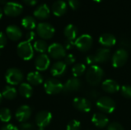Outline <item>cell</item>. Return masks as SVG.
Returning <instances> with one entry per match:
<instances>
[{"instance_id":"10","label":"cell","mask_w":131,"mask_h":130,"mask_svg":"<svg viewBox=\"0 0 131 130\" xmlns=\"http://www.w3.org/2000/svg\"><path fill=\"white\" fill-rule=\"evenodd\" d=\"M48 51L49 55L54 59H61L66 56V49L64 45L59 43H53L48 46Z\"/></svg>"},{"instance_id":"13","label":"cell","mask_w":131,"mask_h":130,"mask_svg":"<svg viewBox=\"0 0 131 130\" xmlns=\"http://www.w3.org/2000/svg\"><path fill=\"white\" fill-rule=\"evenodd\" d=\"M82 87V83L80 79L77 77H73L67 80V82L63 85V91L66 93L78 91Z\"/></svg>"},{"instance_id":"11","label":"cell","mask_w":131,"mask_h":130,"mask_svg":"<svg viewBox=\"0 0 131 130\" xmlns=\"http://www.w3.org/2000/svg\"><path fill=\"white\" fill-rule=\"evenodd\" d=\"M52 120V115L50 112L42 110L38 112L35 116V123L39 128H45L48 126Z\"/></svg>"},{"instance_id":"19","label":"cell","mask_w":131,"mask_h":130,"mask_svg":"<svg viewBox=\"0 0 131 130\" xmlns=\"http://www.w3.org/2000/svg\"><path fill=\"white\" fill-rule=\"evenodd\" d=\"M102 89L106 93H115L119 91L120 85L116 80L112 79H107L102 83Z\"/></svg>"},{"instance_id":"23","label":"cell","mask_w":131,"mask_h":130,"mask_svg":"<svg viewBox=\"0 0 131 130\" xmlns=\"http://www.w3.org/2000/svg\"><path fill=\"white\" fill-rule=\"evenodd\" d=\"M67 70V65L63 61H58L55 62L51 68V73L54 77H61L64 75Z\"/></svg>"},{"instance_id":"12","label":"cell","mask_w":131,"mask_h":130,"mask_svg":"<svg viewBox=\"0 0 131 130\" xmlns=\"http://www.w3.org/2000/svg\"><path fill=\"white\" fill-rule=\"evenodd\" d=\"M74 107L78 111L88 113L92 109V104L91 101L84 97H76L73 100Z\"/></svg>"},{"instance_id":"46","label":"cell","mask_w":131,"mask_h":130,"mask_svg":"<svg viewBox=\"0 0 131 130\" xmlns=\"http://www.w3.org/2000/svg\"><path fill=\"white\" fill-rule=\"evenodd\" d=\"M0 3H2V4H6L7 2H6V0H0Z\"/></svg>"},{"instance_id":"42","label":"cell","mask_w":131,"mask_h":130,"mask_svg":"<svg viewBox=\"0 0 131 130\" xmlns=\"http://www.w3.org/2000/svg\"><path fill=\"white\" fill-rule=\"evenodd\" d=\"M1 130H19V129H18V127H16L15 126H14V125H12V124L8 123V124H5V125H4V126L2 127Z\"/></svg>"},{"instance_id":"31","label":"cell","mask_w":131,"mask_h":130,"mask_svg":"<svg viewBox=\"0 0 131 130\" xmlns=\"http://www.w3.org/2000/svg\"><path fill=\"white\" fill-rule=\"evenodd\" d=\"M12 119V113L9 109L2 108L0 110V120L3 123H8Z\"/></svg>"},{"instance_id":"35","label":"cell","mask_w":131,"mask_h":130,"mask_svg":"<svg viewBox=\"0 0 131 130\" xmlns=\"http://www.w3.org/2000/svg\"><path fill=\"white\" fill-rule=\"evenodd\" d=\"M75 61H76V58L74 56V54H69L64 57V63L66 65H71V64H74L75 62Z\"/></svg>"},{"instance_id":"25","label":"cell","mask_w":131,"mask_h":130,"mask_svg":"<svg viewBox=\"0 0 131 130\" xmlns=\"http://www.w3.org/2000/svg\"><path fill=\"white\" fill-rule=\"evenodd\" d=\"M78 31L77 27L72 24L68 25L64 28V34L68 40L74 41L78 36Z\"/></svg>"},{"instance_id":"14","label":"cell","mask_w":131,"mask_h":130,"mask_svg":"<svg viewBox=\"0 0 131 130\" xmlns=\"http://www.w3.org/2000/svg\"><path fill=\"white\" fill-rule=\"evenodd\" d=\"M31 109L27 105H22L19 107L15 112V118L18 121L23 123L26 122L31 116Z\"/></svg>"},{"instance_id":"3","label":"cell","mask_w":131,"mask_h":130,"mask_svg":"<svg viewBox=\"0 0 131 130\" xmlns=\"http://www.w3.org/2000/svg\"><path fill=\"white\" fill-rule=\"evenodd\" d=\"M17 53L21 59L25 61H28L31 59L34 56V48L31 46V42L24 41L18 44Z\"/></svg>"},{"instance_id":"28","label":"cell","mask_w":131,"mask_h":130,"mask_svg":"<svg viewBox=\"0 0 131 130\" xmlns=\"http://www.w3.org/2000/svg\"><path fill=\"white\" fill-rule=\"evenodd\" d=\"M21 25L28 30H32L37 26L35 18L30 15H27L21 19Z\"/></svg>"},{"instance_id":"2","label":"cell","mask_w":131,"mask_h":130,"mask_svg":"<svg viewBox=\"0 0 131 130\" xmlns=\"http://www.w3.org/2000/svg\"><path fill=\"white\" fill-rule=\"evenodd\" d=\"M97 109L104 113H112L116 109L115 101L109 97H101L96 102Z\"/></svg>"},{"instance_id":"27","label":"cell","mask_w":131,"mask_h":130,"mask_svg":"<svg viewBox=\"0 0 131 130\" xmlns=\"http://www.w3.org/2000/svg\"><path fill=\"white\" fill-rule=\"evenodd\" d=\"M2 95L4 98L7 99V100H14L16 96H17V90L14 87L10 86H6L2 93Z\"/></svg>"},{"instance_id":"41","label":"cell","mask_w":131,"mask_h":130,"mask_svg":"<svg viewBox=\"0 0 131 130\" xmlns=\"http://www.w3.org/2000/svg\"><path fill=\"white\" fill-rule=\"evenodd\" d=\"M26 41H28V42H31V41H33L35 38V33L33 31H28L27 34H26Z\"/></svg>"},{"instance_id":"30","label":"cell","mask_w":131,"mask_h":130,"mask_svg":"<svg viewBox=\"0 0 131 130\" xmlns=\"http://www.w3.org/2000/svg\"><path fill=\"white\" fill-rule=\"evenodd\" d=\"M86 70V66L82 63H78L72 67V74L74 77H81L84 74Z\"/></svg>"},{"instance_id":"7","label":"cell","mask_w":131,"mask_h":130,"mask_svg":"<svg viewBox=\"0 0 131 130\" xmlns=\"http://www.w3.org/2000/svg\"><path fill=\"white\" fill-rule=\"evenodd\" d=\"M45 92L50 95H54L63 91V84L54 78L48 79L44 84Z\"/></svg>"},{"instance_id":"18","label":"cell","mask_w":131,"mask_h":130,"mask_svg":"<svg viewBox=\"0 0 131 130\" xmlns=\"http://www.w3.org/2000/svg\"><path fill=\"white\" fill-rule=\"evenodd\" d=\"M50 12H51V10H50L48 5L47 4L44 3V4H41L38 6H37V8L35 9L33 14L35 18L43 20V19H46L49 17Z\"/></svg>"},{"instance_id":"20","label":"cell","mask_w":131,"mask_h":130,"mask_svg":"<svg viewBox=\"0 0 131 130\" xmlns=\"http://www.w3.org/2000/svg\"><path fill=\"white\" fill-rule=\"evenodd\" d=\"M91 121L93 124L98 128H104L109 123V120L107 116L101 113H94L92 116Z\"/></svg>"},{"instance_id":"16","label":"cell","mask_w":131,"mask_h":130,"mask_svg":"<svg viewBox=\"0 0 131 130\" xmlns=\"http://www.w3.org/2000/svg\"><path fill=\"white\" fill-rule=\"evenodd\" d=\"M5 33L7 37L12 41H18L22 37V31L19 27L15 25H10L6 28Z\"/></svg>"},{"instance_id":"49","label":"cell","mask_w":131,"mask_h":130,"mask_svg":"<svg viewBox=\"0 0 131 130\" xmlns=\"http://www.w3.org/2000/svg\"><path fill=\"white\" fill-rule=\"evenodd\" d=\"M38 130H44V129H43V128H39V129Z\"/></svg>"},{"instance_id":"36","label":"cell","mask_w":131,"mask_h":130,"mask_svg":"<svg viewBox=\"0 0 131 130\" xmlns=\"http://www.w3.org/2000/svg\"><path fill=\"white\" fill-rule=\"evenodd\" d=\"M68 5L71 9L77 10L81 5V2L80 0H68Z\"/></svg>"},{"instance_id":"5","label":"cell","mask_w":131,"mask_h":130,"mask_svg":"<svg viewBox=\"0 0 131 130\" xmlns=\"http://www.w3.org/2000/svg\"><path fill=\"white\" fill-rule=\"evenodd\" d=\"M36 32L42 39H50L54 36L55 29L49 23L40 22L36 26Z\"/></svg>"},{"instance_id":"38","label":"cell","mask_w":131,"mask_h":130,"mask_svg":"<svg viewBox=\"0 0 131 130\" xmlns=\"http://www.w3.org/2000/svg\"><path fill=\"white\" fill-rule=\"evenodd\" d=\"M7 44V38H6V35L0 31V48H3Z\"/></svg>"},{"instance_id":"1","label":"cell","mask_w":131,"mask_h":130,"mask_svg":"<svg viewBox=\"0 0 131 130\" xmlns=\"http://www.w3.org/2000/svg\"><path fill=\"white\" fill-rule=\"evenodd\" d=\"M104 76V71L103 69L97 65H93L91 66L86 73V80L90 85L97 86L100 84Z\"/></svg>"},{"instance_id":"39","label":"cell","mask_w":131,"mask_h":130,"mask_svg":"<svg viewBox=\"0 0 131 130\" xmlns=\"http://www.w3.org/2000/svg\"><path fill=\"white\" fill-rule=\"evenodd\" d=\"M85 61H86V63L91 66H93V65H97V63H96V60H95V57H94V55H89L86 58H85Z\"/></svg>"},{"instance_id":"6","label":"cell","mask_w":131,"mask_h":130,"mask_svg":"<svg viewBox=\"0 0 131 130\" xmlns=\"http://www.w3.org/2000/svg\"><path fill=\"white\" fill-rule=\"evenodd\" d=\"M74 45L80 51L86 52L91 48L93 45V38L90 34H84L76 38Z\"/></svg>"},{"instance_id":"17","label":"cell","mask_w":131,"mask_h":130,"mask_svg":"<svg viewBox=\"0 0 131 130\" xmlns=\"http://www.w3.org/2000/svg\"><path fill=\"white\" fill-rule=\"evenodd\" d=\"M67 10H68V5L64 0H57L53 3L51 6V11L53 14L58 17L64 15Z\"/></svg>"},{"instance_id":"45","label":"cell","mask_w":131,"mask_h":130,"mask_svg":"<svg viewBox=\"0 0 131 130\" xmlns=\"http://www.w3.org/2000/svg\"><path fill=\"white\" fill-rule=\"evenodd\" d=\"M2 15H3V11H2V8H0V19H1V18H2Z\"/></svg>"},{"instance_id":"4","label":"cell","mask_w":131,"mask_h":130,"mask_svg":"<svg viewBox=\"0 0 131 130\" xmlns=\"http://www.w3.org/2000/svg\"><path fill=\"white\" fill-rule=\"evenodd\" d=\"M5 78L8 84H10L11 86H15L19 84L22 81L23 74L19 69L12 67L7 70Z\"/></svg>"},{"instance_id":"8","label":"cell","mask_w":131,"mask_h":130,"mask_svg":"<svg viewBox=\"0 0 131 130\" xmlns=\"http://www.w3.org/2000/svg\"><path fill=\"white\" fill-rule=\"evenodd\" d=\"M128 57V52L125 49L121 48L117 50L112 57V65L116 68L123 67L127 61Z\"/></svg>"},{"instance_id":"29","label":"cell","mask_w":131,"mask_h":130,"mask_svg":"<svg viewBox=\"0 0 131 130\" xmlns=\"http://www.w3.org/2000/svg\"><path fill=\"white\" fill-rule=\"evenodd\" d=\"M33 48L37 52L41 53V54H44L46 51H48V47L46 41H45L43 39H39V40H37L36 41H35L34 45H33Z\"/></svg>"},{"instance_id":"22","label":"cell","mask_w":131,"mask_h":130,"mask_svg":"<svg viewBox=\"0 0 131 130\" xmlns=\"http://www.w3.org/2000/svg\"><path fill=\"white\" fill-rule=\"evenodd\" d=\"M117 39L114 35L109 33H104L99 38V43L104 48H111L116 44Z\"/></svg>"},{"instance_id":"34","label":"cell","mask_w":131,"mask_h":130,"mask_svg":"<svg viewBox=\"0 0 131 130\" xmlns=\"http://www.w3.org/2000/svg\"><path fill=\"white\" fill-rule=\"evenodd\" d=\"M107 130H124V129L123 126L121 124H120L119 123L114 122L108 125Z\"/></svg>"},{"instance_id":"33","label":"cell","mask_w":131,"mask_h":130,"mask_svg":"<svg viewBox=\"0 0 131 130\" xmlns=\"http://www.w3.org/2000/svg\"><path fill=\"white\" fill-rule=\"evenodd\" d=\"M121 94L124 97L127 99H131V86L130 85H124L121 89Z\"/></svg>"},{"instance_id":"37","label":"cell","mask_w":131,"mask_h":130,"mask_svg":"<svg viewBox=\"0 0 131 130\" xmlns=\"http://www.w3.org/2000/svg\"><path fill=\"white\" fill-rule=\"evenodd\" d=\"M33 129V125L31 123L28 122H23L20 124L19 130H32Z\"/></svg>"},{"instance_id":"24","label":"cell","mask_w":131,"mask_h":130,"mask_svg":"<svg viewBox=\"0 0 131 130\" xmlns=\"http://www.w3.org/2000/svg\"><path fill=\"white\" fill-rule=\"evenodd\" d=\"M27 80L29 84L38 86L42 84L43 82V77L42 75L38 72V71H33L31 73H28L27 75Z\"/></svg>"},{"instance_id":"26","label":"cell","mask_w":131,"mask_h":130,"mask_svg":"<svg viewBox=\"0 0 131 130\" xmlns=\"http://www.w3.org/2000/svg\"><path fill=\"white\" fill-rule=\"evenodd\" d=\"M18 93L21 97L25 98H29L31 97L33 93L32 87L31 86V84L28 83H23L18 87Z\"/></svg>"},{"instance_id":"15","label":"cell","mask_w":131,"mask_h":130,"mask_svg":"<svg viewBox=\"0 0 131 130\" xmlns=\"http://www.w3.org/2000/svg\"><path fill=\"white\" fill-rule=\"evenodd\" d=\"M50 65V58L45 54H41L38 55L35 61V66L39 71L46 70Z\"/></svg>"},{"instance_id":"43","label":"cell","mask_w":131,"mask_h":130,"mask_svg":"<svg viewBox=\"0 0 131 130\" xmlns=\"http://www.w3.org/2000/svg\"><path fill=\"white\" fill-rule=\"evenodd\" d=\"M88 96L92 98V99H97L99 97V92L95 90H91L88 93Z\"/></svg>"},{"instance_id":"21","label":"cell","mask_w":131,"mask_h":130,"mask_svg":"<svg viewBox=\"0 0 131 130\" xmlns=\"http://www.w3.org/2000/svg\"><path fill=\"white\" fill-rule=\"evenodd\" d=\"M94 57L97 64L105 63L108 61L111 57V51L107 48H101L97 51L94 54Z\"/></svg>"},{"instance_id":"44","label":"cell","mask_w":131,"mask_h":130,"mask_svg":"<svg viewBox=\"0 0 131 130\" xmlns=\"http://www.w3.org/2000/svg\"><path fill=\"white\" fill-rule=\"evenodd\" d=\"M26 5H31V6H33V5H35L38 2V0H22Z\"/></svg>"},{"instance_id":"47","label":"cell","mask_w":131,"mask_h":130,"mask_svg":"<svg viewBox=\"0 0 131 130\" xmlns=\"http://www.w3.org/2000/svg\"><path fill=\"white\" fill-rule=\"evenodd\" d=\"M2 93H0V103H1V102H2Z\"/></svg>"},{"instance_id":"40","label":"cell","mask_w":131,"mask_h":130,"mask_svg":"<svg viewBox=\"0 0 131 130\" xmlns=\"http://www.w3.org/2000/svg\"><path fill=\"white\" fill-rule=\"evenodd\" d=\"M74 45V41H71V40H66L64 41V47L66 50H70L71 49Z\"/></svg>"},{"instance_id":"48","label":"cell","mask_w":131,"mask_h":130,"mask_svg":"<svg viewBox=\"0 0 131 130\" xmlns=\"http://www.w3.org/2000/svg\"><path fill=\"white\" fill-rule=\"evenodd\" d=\"M95 2H102L103 0H94Z\"/></svg>"},{"instance_id":"9","label":"cell","mask_w":131,"mask_h":130,"mask_svg":"<svg viewBox=\"0 0 131 130\" xmlns=\"http://www.w3.org/2000/svg\"><path fill=\"white\" fill-rule=\"evenodd\" d=\"M23 11V6L18 2H8L3 8L4 13L10 17H15L21 14Z\"/></svg>"},{"instance_id":"32","label":"cell","mask_w":131,"mask_h":130,"mask_svg":"<svg viewBox=\"0 0 131 130\" xmlns=\"http://www.w3.org/2000/svg\"><path fill=\"white\" fill-rule=\"evenodd\" d=\"M81 123L78 120H72L68 123L67 126V130H81Z\"/></svg>"}]
</instances>
